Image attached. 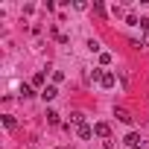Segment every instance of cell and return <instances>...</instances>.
<instances>
[{"label":"cell","mask_w":149,"mask_h":149,"mask_svg":"<svg viewBox=\"0 0 149 149\" xmlns=\"http://www.w3.org/2000/svg\"><path fill=\"white\" fill-rule=\"evenodd\" d=\"M94 134H100V137H105V140H108L111 126H108V123H97V126H94Z\"/></svg>","instance_id":"cell-1"},{"label":"cell","mask_w":149,"mask_h":149,"mask_svg":"<svg viewBox=\"0 0 149 149\" xmlns=\"http://www.w3.org/2000/svg\"><path fill=\"white\" fill-rule=\"evenodd\" d=\"M100 85H102V88H114V73H111V70H105V73H102Z\"/></svg>","instance_id":"cell-2"},{"label":"cell","mask_w":149,"mask_h":149,"mask_svg":"<svg viewBox=\"0 0 149 149\" xmlns=\"http://www.w3.org/2000/svg\"><path fill=\"white\" fill-rule=\"evenodd\" d=\"M114 117H117L120 123H132V114H129L126 108H114Z\"/></svg>","instance_id":"cell-3"},{"label":"cell","mask_w":149,"mask_h":149,"mask_svg":"<svg viewBox=\"0 0 149 149\" xmlns=\"http://www.w3.org/2000/svg\"><path fill=\"white\" fill-rule=\"evenodd\" d=\"M137 143H140V134H137V132H129V134H126V146L137 149Z\"/></svg>","instance_id":"cell-4"},{"label":"cell","mask_w":149,"mask_h":149,"mask_svg":"<svg viewBox=\"0 0 149 149\" xmlns=\"http://www.w3.org/2000/svg\"><path fill=\"white\" fill-rule=\"evenodd\" d=\"M41 97H44V100H56V97H58V91H56V85H47V88L41 91Z\"/></svg>","instance_id":"cell-5"},{"label":"cell","mask_w":149,"mask_h":149,"mask_svg":"<svg viewBox=\"0 0 149 149\" xmlns=\"http://www.w3.org/2000/svg\"><path fill=\"white\" fill-rule=\"evenodd\" d=\"M70 120L76 123V126H85V114H82V111H73V114H70Z\"/></svg>","instance_id":"cell-6"},{"label":"cell","mask_w":149,"mask_h":149,"mask_svg":"<svg viewBox=\"0 0 149 149\" xmlns=\"http://www.w3.org/2000/svg\"><path fill=\"white\" fill-rule=\"evenodd\" d=\"M91 134H94V129H91V126H79V137H85V140H88Z\"/></svg>","instance_id":"cell-7"},{"label":"cell","mask_w":149,"mask_h":149,"mask_svg":"<svg viewBox=\"0 0 149 149\" xmlns=\"http://www.w3.org/2000/svg\"><path fill=\"white\" fill-rule=\"evenodd\" d=\"M88 50H91V53H100V41L91 38V41H88Z\"/></svg>","instance_id":"cell-8"},{"label":"cell","mask_w":149,"mask_h":149,"mask_svg":"<svg viewBox=\"0 0 149 149\" xmlns=\"http://www.w3.org/2000/svg\"><path fill=\"white\" fill-rule=\"evenodd\" d=\"M21 97H32V85H24L21 88Z\"/></svg>","instance_id":"cell-9"},{"label":"cell","mask_w":149,"mask_h":149,"mask_svg":"<svg viewBox=\"0 0 149 149\" xmlns=\"http://www.w3.org/2000/svg\"><path fill=\"white\" fill-rule=\"evenodd\" d=\"M47 120H50V123L56 126V123H58V114H56V111H47Z\"/></svg>","instance_id":"cell-10"},{"label":"cell","mask_w":149,"mask_h":149,"mask_svg":"<svg viewBox=\"0 0 149 149\" xmlns=\"http://www.w3.org/2000/svg\"><path fill=\"white\" fill-rule=\"evenodd\" d=\"M146 44H149V32H146Z\"/></svg>","instance_id":"cell-11"}]
</instances>
